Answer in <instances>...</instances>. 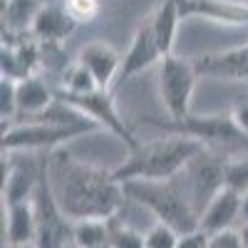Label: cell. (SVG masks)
<instances>
[{
    "mask_svg": "<svg viewBox=\"0 0 248 248\" xmlns=\"http://www.w3.org/2000/svg\"><path fill=\"white\" fill-rule=\"evenodd\" d=\"M50 181L70 221H109L119 214L127 199L124 184L114 176V171H105L94 164L82 161L62 147L50 152Z\"/></svg>",
    "mask_w": 248,
    "mask_h": 248,
    "instance_id": "6da1fadb",
    "label": "cell"
},
{
    "mask_svg": "<svg viewBox=\"0 0 248 248\" xmlns=\"http://www.w3.org/2000/svg\"><path fill=\"white\" fill-rule=\"evenodd\" d=\"M201 149L203 144L191 137L164 132V137L152 141H139L134 149H129L127 159L114 169V176L122 184L134 179H149V181L174 179L186 169V164Z\"/></svg>",
    "mask_w": 248,
    "mask_h": 248,
    "instance_id": "7a4b0ae2",
    "label": "cell"
},
{
    "mask_svg": "<svg viewBox=\"0 0 248 248\" xmlns=\"http://www.w3.org/2000/svg\"><path fill=\"white\" fill-rule=\"evenodd\" d=\"M124 194L134 203L144 206L156 221L171 226L179 233H189L199 229V214L189 199L181 174L164 181H149V179L124 181Z\"/></svg>",
    "mask_w": 248,
    "mask_h": 248,
    "instance_id": "3957f363",
    "label": "cell"
},
{
    "mask_svg": "<svg viewBox=\"0 0 248 248\" xmlns=\"http://www.w3.org/2000/svg\"><path fill=\"white\" fill-rule=\"evenodd\" d=\"M97 129L94 124H70L47 117H30L23 124H8L3 129V154L15 152H55L70 139Z\"/></svg>",
    "mask_w": 248,
    "mask_h": 248,
    "instance_id": "277c9868",
    "label": "cell"
},
{
    "mask_svg": "<svg viewBox=\"0 0 248 248\" xmlns=\"http://www.w3.org/2000/svg\"><path fill=\"white\" fill-rule=\"evenodd\" d=\"M32 209L37 223L35 243L40 248H65L72 241V221L62 211L50 181V152H45L43 156V171H40L35 194H32Z\"/></svg>",
    "mask_w": 248,
    "mask_h": 248,
    "instance_id": "5b68a950",
    "label": "cell"
},
{
    "mask_svg": "<svg viewBox=\"0 0 248 248\" xmlns=\"http://www.w3.org/2000/svg\"><path fill=\"white\" fill-rule=\"evenodd\" d=\"M199 72L191 60L167 55L159 62V97L169 119H184L191 114V99Z\"/></svg>",
    "mask_w": 248,
    "mask_h": 248,
    "instance_id": "8992f818",
    "label": "cell"
},
{
    "mask_svg": "<svg viewBox=\"0 0 248 248\" xmlns=\"http://www.w3.org/2000/svg\"><path fill=\"white\" fill-rule=\"evenodd\" d=\"M60 102H65L70 105L72 109H77L79 114H85L92 124L97 127L107 129L109 134H114L119 141L127 144V152L134 149L139 139L134 137V132L127 127V122H124L117 112V105H114V97H112V90H92V92H85V94H70V92H55Z\"/></svg>",
    "mask_w": 248,
    "mask_h": 248,
    "instance_id": "52a82bcc",
    "label": "cell"
},
{
    "mask_svg": "<svg viewBox=\"0 0 248 248\" xmlns=\"http://www.w3.org/2000/svg\"><path fill=\"white\" fill-rule=\"evenodd\" d=\"M226 161L229 159H221L209 147H203L181 171V179L186 184V191H189V199L199 218L201 211L209 206V201L226 186Z\"/></svg>",
    "mask_w": 248,
    "mask_h": 248,
    "instance_id": "ba28073f",
    "label": "cell"
},
{
    "mask_svg": "<svg viewBox=\"0 0 248 248\" xmlns=\"http://www.w3.org/2000/svg\"><path fill=\"white\" fill-rule=\"evenodd\" d=\"M147 122L152 127L167 132V134H181V137H191L196 141H201L203 147L209 141H218V144H229V141H248L231 119V114H209V117H196L189 114L184 119H156V117H147Z\"/></svg>",
    "mask_w": 248,
    "mask_h": 248,
    "instance_id": "9c48e42d",
    "label": "cell"
},
{
    "mask_svg": "<svg viewBox=\"0 0 248 248\" xmlns=\"http://www.w3.org/2000/svg\"><path fill=\"white\" fill-rule=\"evenodd\" d=\"M164 60V52L156 43V35L152 30V23H144L134 37L129 43V50L122 55V70H119V77L114 82V90L122 87L124 82H129L132 77L141 75L144 70H149L152 65H156V62Z\"/></svg>",
    "mask_w": 248,
    "mask_h": 248,
    "instance_id": "30bf717a",
    "label": "cell"
},
{
    "mask_svg": "<svg viewBox=\"0 0 248 248\" xmlns=\"http://www.w3.org/2000/svg\"><path fill=\"white\" fill-rule=\"evenodd\" d=\"M199 77H214V79H231L243 82L248 79V45H238L231 50L199 55L191 60Z\"/></svg>",
    "mask_w": 248,
    "mask_h": 248,
    "instance_id": "8fae6325",
    "label": "cell"
},
{
    "mask_svg": "<svg viewBox=\"0 0 248 248\" xmlns=\"http://www.w3.org/2000/svg\"><path fill=\"white\" fill-rule=\"evenodd\" d=\"M77 62L85 67L99 87L105 90H114V82L119 77L122 70V55L105 40H92L85 47L79 50Z\"/></svg>",
    "mask_w": 248,
    "mask_h": 248,
    "instance_id": "7c38bea8",
    "label": "cell"
},
{
    "mask_svg": "<svg viewBox=\"0 0 248 248\" xmlns=\"http://www.w3.org/2000/svg\"><path fill=\"white\" fill-rule=\"evenodd\" d=\"M43 156L20 159V161L8 159V167L3 164V201L5 203H17V201L32 199L40 171H43Z\"/></svg>",
    "mask_w": 248,
    "mask_h": 248,
    "instance_id": "4fadbf2b",
    "label": "cell"
},
{
    "mask_svg": "<svg viewBox=\"0 0 248 248\" xmlns=\"http://www.w3.org/2000/svg\"><path fill=\"white\" fill-rule=\"evenodd\" d=\"M43 52H40V40L30 37V40H13L3 37V50H0V67H3V77L10 79H25L37 75L40 65H43Z\"/></svg>",
    "mask_w": 248,
    "mask_h": 248,
    "instance_id": "5bb4252c",
    "label": "cell"
},
{
    "mask_svg": "<svg viewBox=\"0 0 248 248\" xmlns=\"http://www.w3.org/2000/svg\"><path fill=\"white\" fill-rule=\"evenodd\" d=\"M181 15L203 17L218 25L248 28V5L243 0H181Z\"/></svg>",
    "mask_w": 248,
    "mask_h": 248,
    "instance_id": "9a60e30c",
    "label": "cell"
},
{
    "mask_svg": "<svg viewBox=\"0 0 248 248\" xmlns=\"http://www.w3.org/2000/svg\"><path fill=\"white\" fill-rule=\"evenodd\" d=\"M236 218H243V194H238L231 186H223L209 201V206L201 211L199 229L211 236V233L231 229Z\"/></svg>",
    "mask_w": 248,
    "mask_h": 248,
    "instance_id": "2e32d148",
    "label": "cell"
},
{
    "mask_svg": "<svg viewBox=\"0 0 248 248\" xmlns=\"http://www.w3.org/2000/svg\"><path fill=\"white\" fill-rule=\"evenodd\" d=\"M77 28V20L67 13L65 5H43L35 17L32 37L45 45H57L67 40Z\"/></svg>",
    "mask_w": 248,
    "mask_h": 248,
    "instance_id": "e0dca14e",
    "label": "cell"
},
{
    "mask_svg": "<svg viewBox=\"0 0 248 248\" xmlns=\"http://www.w3.org/2000/svg\"><path fill=\"white\" fill-rule=\"evenodd\" d=\"M3 236H5V243H10V246L35 243L37 223H35L32 199L17 201V203H5V233Z\"/></svg>",
    "mask_w": 248,
    "mask_h": 248,
    "instance_id": "ac0fdd59",
    "label": "cell"
},
{
    "mask_svg": "<svg viewBox=\"0 0 248 248\" xmlns=\"http://www.w3.org/2000/svg\"><path fill=\"white\" fill-rule=\"evenodd\" d=\"M55 102H57V94L47 87V82L40 79L37 75L17 79V114H25V119L40 117L43 112H47Z\"/></svg>",
    "mask_w": 248,
    "mask_h": 248,
    "instance_id": "d6986e66",
    "label": "cell"
},
{
    "mask_svg": "<svg viewBox=\"0 0 248 248\" xmlns=\"http://www.w3.org/2000/svg\"><path fill=\"white\" fill-rule=\"evenodd\" d=\"M184 20L181 15V0H159V5L152 15V30L156 35V43L167 55H174V43H176V32H179V23Z\"/></svg>",
    "mask_w": 248,
    "mask_h": 248,
    "instance_id": "ffe728a7",
    "label": "cell"
},
{
    "mask_svg": "<svg viewBox=\"0 0 248 248\" xmlns=\"http://www.w3.org/2000/svg\"><path fill=\"white\" fill-rule=\"evenodd\" d=\"M40 0H3V35H32Z\"/></svg>",
    "mask_w": 248,
    "mask_h": 248,
    "instance_id": "44dd1931",
    "label": "cell"
},
{
    "mask_svg": "<svg viewBox=\"0 0 248 248\" xmlns=\"http://www.w3.org/2000/svg\"><path fill=\"white\" fill-rule=\"evenodd\" d=\"M109 241V221L105 218H85L72 221V243L75 248H97Z\"/></svg>",
    "mask_w": 248,
    "mask_h": 248,
    "instance_id": "7402d4cb",
    "label": "cell"
},
{
    "mask_svg": "<svg viewBox=\"0 0 248 248\" xmlns=\"http://www.w3.org/2000/svg\"><path fill=\"white\" fill-rule=\"evenodd\" d=\"M109 243L114 248H147V243H144V233L134 231L129 223L119 221L117 216L109 218Z\"/></svg>",
    "mask_w": 248,
    "mask_h": 248,
    "instance_id": "603a6c76",
    "label": "cell"
},
{
    "mask_svg": "<svg viewBox=\"0 0 248 248\" xmlns=\"http://www.w3.org/2000/svg\"><path fill=\"white\" fill-rule=\"evenodd\" d=\"M179 231H174L171 226L161 223V221H154L149 226V231L144 233V243L147 248H176L179 246Z\"/></svg>",
    "mask_w": 248,
    "mask_h": 248,
    "instance_id": "cb8c5ba5",
    "label": "cell"
},
{
    "mask_svg": "<svg viewBox=\"0 0 248 248\" xmlns=\"http://www.w3.org/2000/svg\"><path fill=\"white\" fill-rule=\"evenodd\" d=\"M0 117L3 124L17 117V79L0 77Z\"/></svg>",
    "mask_w": 248,
    "mask_h": 248,
    "instance_id": "d4e9b609",
    "label": "cell"
},
{
    "mask_svg": "<svg viewBox=\"0 0 248 248\" xmlns=\"http://www.w3.org/2000/svg\"><path fill=\"white\" fill-rule=\"evenodd\" d=\"M226 186L236 189L238 194H248V159L226 161Z\"/></svg>",
    "mask_w": 248,
    "mask_h": 248,
    "instance_id": "484cf974",
    "label": "cell"
},
{
    "mask_svg": "<svg viewBox=\"0 0 248 248\" xmlns=\"http://www.w3.org/2000/svg\"><path fill=\"white\" fill-rule=\"evenodd\" d=\"M67 13L77 20V25L82 23H92L102 10V0H65Z\"/></svg>",
    "mask_w": 248,
    "mask_h": 248,
    "instance_id": "4316f807",
    "label": "cell"
},
{
    "mask_svg": "<svg viewBox=\"0 0 248 248\" xmlns=\"http://www.w3.org/2000/svg\"><path fill=\"white\" fill-rule=\"evenodd\" d=\"M209 248H246V246H243L241 231L226 229V231H218V233L209 236Z\"/></svg>",
    "mask_w": 248,
    "mask_h": 248,
    "instance_id": "83f0119b",
    "label": "cell"
},
{
    "mask_svg": "<svg viewBox=\"0 0 248 248\" xmlns=\"http://www.w3.org/2000/svg\"><path fill=\"white\" fill-rule=\"evenodd\" d=\"M176 248H209V233L201 231V229H194L189 233H181Z\"/></svg>",
    "mask_w": 248,
    "mask_h": 248,
    "instance_id": "f1b7e54d",
    "label": "cell"
},
{
    "mask_svg": "<svg viewBox=\"0 0 248 248\" xmlns=\"http://www.w3.org/2000/svg\"><path fill=\"white\" fill-rule=\"evenodd\" d=\"M229 114H231V119H233V124H236V129L248 139V99L236 102L233 109H231Z\"/></svg>",
    "mask_w": 248,
    "mask_h": 248,
    "instance_id": "f546056e",
    "label": "cell"
},
{
    "mask_svg": "<svg viewBox=\"0 0 248 248\" xmlns=\"http://www.w3.org/2000/svg\"><path fill=\"white\" fill-rule=\"evenodd\" d=\"M241 238H243V246L248 248V218H246V223H243V229H241Z\"/></svg>",
    "mask_w": 248,
    "mask_h": 248,
    "instance_id": "4dcf8cb0",
    "label": "cell"
},
{
    "mask_svg": "<svg viewBox=\"0 0 248 248\" xmlns=\"http://www.w3.org/2000/svg\"><path fill=\"white\" fill-rule=\"evenodd\" d=\"M3 248H40L37 243H23V246H10V243H5Z\"/></svg>",
    "mask_w": 248,
    "mask_h": 248,
    "instance_id": "1f68e13d",
    "label": "cell"
},
{
    "mask_svg": "<svg viewBox=\"0 0 248 248\" xmlns=\"http://www.w3.org/2000/svg\"><path fill=\"white\" fill-rule=\"evenodd\" d=\"M243 218H248V194H243Z\"/></svg>",
    "mask_w": 248,
    "mask_h": 248,
    "instance_id": "d6a6232c",
    "label": "cell"
},
{
    "mask_svg": "<svg viewBox=\"0 0 248 248\" xmlns=\"http://www.w3.org/2000/svg\"><path fill=\"white\" fill-rule=\"evenodd\" d=\"M97 248H114V246H112V243L107 241V243H102V246H97Z\"/></svg>",
    "mask_w": 248,
    "mask_h": 248,
    "instance_id": "836d02e7",
    "label": "cell"
},
{
    "mask_svg": "<svg viewBox=\"0 0 248 248\" xmlns=\"http://www.w3.org/2000/svg\"><path fill=\"white\" fill-rule=\"evenodd\" d=\"M243 3H246V5H248V0H243Z\"/></svg>",
    "mask_w": 248,
    "mask_h": 248,
    "instance_id": "e575fe53",
    "label": "cell"
},
{
    "mask_svg": "<svg viewBox=\"0 0 248 248\" xmlns=\"http://www.w3.org/2000/svg\"><path fill=\"white\" fill-rule=\"evenodd\" d=\"M65 248H67V246H65Z\"/></svg>",
    "mask_w": 248,
    "mask_h": 248,
    "instance_id": "d590c367",
    "label": "cell"
}]
</instances>
